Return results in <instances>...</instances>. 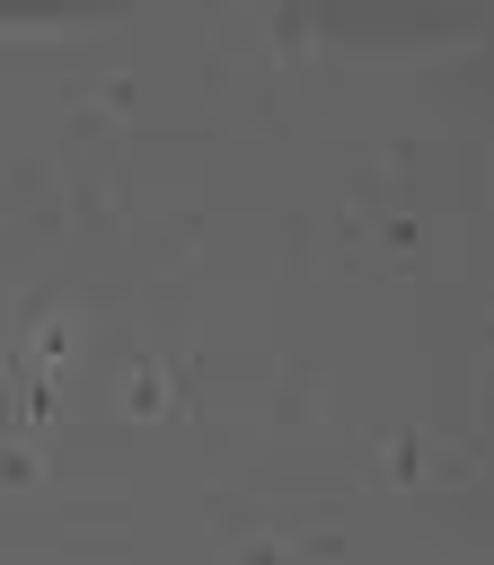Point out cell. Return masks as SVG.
<instances>
[{
  "label": "cell",
  "instance_id": "1",
  "mask_svg": "<svg viewBox=\"0 0 494 565\" xmlns=\"http://www.w3.org/2000/svg\"><path fill=\"white\" fill-rule=\"evenodd\" d=\"M26 353H35V371H53V362H62V353H71V327H62V318H53V309H44V318H35V327H26Z\"/></svg>",
  "mask_w": 494,
  "mask_h": 565
},
{
  "label": "cell",
  "instance_id": "2",
  "mask_svg": "<svg viewBox=\"0 0 494 565\" xmlns=\"http://www.w3.org/2000/svg\"><path fill=\"white\" fill-rule=\"evenodd\" d=\"M124 397H132V415H159V406H168V371H159V362H141Z\"/></svg>",
  "mask_w": 494,
  "mask_h": 565
},
{
  "label": "cell",
  "instance_id": "3",
  "mask_svg": "<svg viewBox=\"0 0 494 565\" xmlns=\"http://www.w3.org/2000/svg\"><path fill=\"white\" fill-rule=\"evenodd\" d=\"M379 468H388L397 486H415V477H423V441H406V433H397V441L379 450Z\"/></svg>",
  "mask_w": 494,
  "mask_h": 565
},
{
  "label": "cell",
  "instance_id": "4",
  "mask_svg": "<svg viewBox=\"0 0 494 565\" xmlns=\"http://www.w3.org/2000/svg\"><path fill=\"white\" fill-rule=\"evenodd\" d=\"M35 468H44L35 450H0V486H35Z\"/></svg>",
  "mask_w": 494,
  "mask_h": 565
}]
</instances>
